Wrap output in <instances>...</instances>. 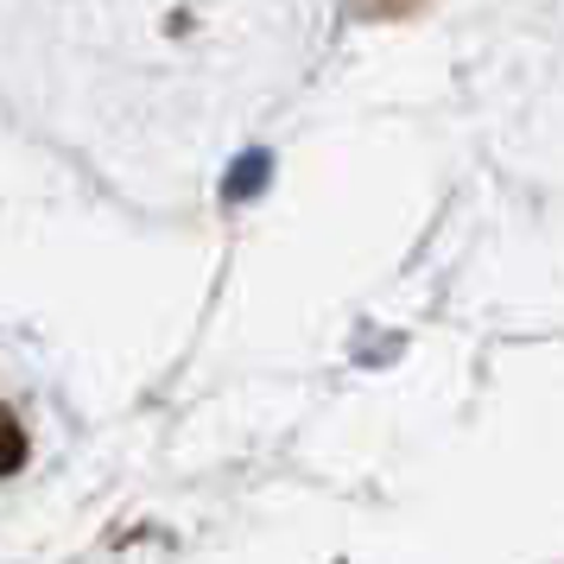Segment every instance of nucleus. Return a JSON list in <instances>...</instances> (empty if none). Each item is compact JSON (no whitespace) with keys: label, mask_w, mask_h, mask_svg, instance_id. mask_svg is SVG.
<instances>
[{"label":"nucleus","mask_w":564,"mask_h":564,"mask_svg":"<svg viewBox=\"0 0 564 564\" xmlns=\"http://www.w3.org/2000/svg\"><path fill=\"white\" fill-rule=\"evenodd\" d=\"M20 463H26V432H20V419H13V412L0 406V476H7V469H20Z\"/></svg>","instance_id":"obj_1"},{"label":"nucleus","mask_w":564,"mask_h":564,"mask_svg":"<svg viewBox=\"0 0 564 564\" xmlns=\"http://www.w3.org/2000/svg\"><path fill=\"white\" fill-rule=\"evenodd\" d=\"M254 178H267V159H248V165L235 172V178H229V197H248V184H254Z\"/></svg>","instance_id":"obj_2"}]
</instances>
